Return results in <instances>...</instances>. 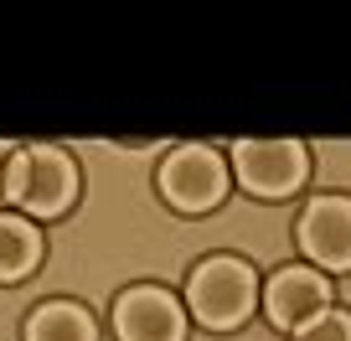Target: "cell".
<instances>
[{"label": "cell", "instance_id": "1", "mask_svg": "<svg viewBox=\"0 0 351 341\" xmlns=\"http://www.w3.org/2000/svg\"><path fill=\"white\" fill-rule=\"evenodd\" d=\"M77 191V171L62 150L52 145H21L16 150V165H11V181H5V202L32 217H57L67 212Z\"/></svg>", "mask_w": 351, "mask_h": 341}, {"label": "cell", "instance_id": "7", "mask_svg": "<svg viewBox=\"0 0 351 341\" xmlns=\"http://www.w3.org/2000/svg\"><path fill=\"white\" fill-rule=\"evenodd\" d=\"M300 248L320 269H351V202L346 197H315L300 217Z\"/></svg>", "mask_w": 351, "mask_h": 341}, {"label": "cell", "instance_id": "11", "mask_svg": "<svg viewBox=\"0 0 351 341\" xmlns=\"http://www.w3.org/2000/svg\"><path fill=\"white\" fill-rule=\"evenodd\" d=\"M16 150H21V145H11V140H0V202H5V181H11V165H16Z\"/></svg>", "mask_w": 351, "mask_h": 341}, {"label": "cell", "instance_id": "3", "mask_svg": "<svg viewBox=\"0 0 351 341\" xmlns=\"http://www.w3.org/2000/svg\"><path fill=\"white\" fill-rule=\"evenodd\" d=\"M160 191L181 212H212L222 202V191H228V165L207 145H181L160 165Z\"/></svg>", "mask_w": 351, "mask_h": 341}, {"label": "cell", "instance_id": "4", "mask_svg": "<svg viewBox=\"0 0 351 341\" xmlns=\"http://www.w3.org/2000/svg\"><path fill=\"white\" fill-rule=\"evenodd\" d=\"M232 165H238V181L253 197H289L310 171L300 140H238Z\"/></svg>", "mask_w": 351, "mask_h": 341}, {"label": "cell", "instance_id": "5", "mask_svg": "<svg viewBox=\"0 0 351 341\" xmlns=\"http://www.w3.org/2000/svg\"><path fill=\"white\" fill-rule=\"evenodd\" d=\"M114 326H119V341H181L186 336V316L165 290H124L119 305H114Z\"/></svg>", "mask_w": 351, "mask_h": 341}, {"label": "cell", "instance_id": "2", "mask_svg": "<svg viewBox=\"0 0 351 341\" xmlns=\"http://www.w3.org/2000/svg\"><path fill=\"white\" fill-rule=\"evenodd\" d=\"M186 300H191V316H197L202 326L232 331L253 310V300H258V279H253V269L243 264V259H207V264L191 274Z\"/></svg>", "mask_w": 351, "mask_h": 341}, {"label": "cell", "instance_id": "9", "mask_svg": "<svg viewBox=\"0 0 351 341\" xmlns=\"http://www.w3.org/2000/svg\"><path fill=\"white\" fill-rule=\"evenodd\" d=\"M36 259H42V233L26 217L0 212V279H21L26 269H36Z\"/></svg>", "mask_w": 351, "mask_h": 341}, {"label": "cell", "instance_id": "10", "mask_svg": "<svg viewBox=\"0 0 351 341\" xmlns=\"http://www.w3.org/2000/svg\"><path fill=\"white\" fill-rule=\"evenodd\" d=\"M295 341H351V316L346 310H320L310 326L295 331Z\"/></svg>", "mask_w": 351, "mask_h": 341}, {"label": "cell", "instance_id": "8", "mask_svg": "<svg viewBox=\"0 0 351 341\" xmlns=\"http://www.w3.org/2000/svg\"><path fill=\"white\" fill-rule=\"evenodd\" d=\"M26 341H99V331H93V316L83 305L52 300L26 320Z\"/></svg>", "mask_w": 351, "mask_h": 341}, {"label": "cell", "instance_id": "6", "mask_svg": "<svg viewBox=\"0 0 351 341\" xmlns=\"http://www.w3.org/2000/svg\"><path fill=\"white\" fill-rule=\"evenodd\" d=\"M263 310H269V320H274L279 331H300V326H310L320 310H330V279L315 274V269H279V274L269 279Z\"/></svg>", "mask_w": 351, "mask_h": 341}]
</instances>
